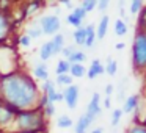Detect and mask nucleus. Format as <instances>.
Returning <instances> with one entry per match:
<instances>
[{
  "label": "nucleus",
  "mask_w": 146,
  "mask_h": 133,
  "mask_svg": "<svg viewBox=\"0 0 146 133\" xmlns=\"http://www.w3.org/2000/svg\"><path fill=\"white\" fill-rule=\"evenodd\" d=\"M64 99H66V103L69 108L76 107L77 99H79V89H77V86H69V88L64 91Z\"/></svg>",
  "instance_id": "6"
},
{
  "label": "nucleus",
  "mask_w": 146,
  "mask_h": 133,
  "mask_svg": "<svg viewBox=\"0 0 146 133\" xmlns=\"http://www.w3.org/2000/svg\"><path fill=\"white\" fill-rule=\"evenodd\" d=\"M102 72H104V66H102V64L99 63L98 60H94V61L91 63V67H90L88 77L93 80V78H96V77H98L99 74H102Z\"/></svg>",
  "instance_id": "7"
},
{
  "label": "nucleus",
  "mask_w": 146,
  "mask_h": 133,
  "mask_svg": "<svg viewBox=\"0 0 146 133\" xmlns=\"http://www.w3.org/2000/svg\"><path fill=\"white\" fill-rule=\"evenodd\" d=\"M85 36H86L85 28H77L74 32V39H76L77 44H85Z\"/></svg>",
  "instance_id": "13"
},
{
  "label": "nucleus",
  "mask_w": 146,
  "mask_h": 133,
  "mask_svg": "<svg viewBox=\"0 0 146 133\" xmlns=\"http://www.w3.org/2000/svg\"><path fill=\"white\" fill-rule=\"evenodd\" d=\"M61 3L66 5V7H71V2H69V0H61Z\"/></svg>",
  "instance_id": "37"
},
{
  "label": "nucleus",
  "mask_w": 146,
  "mask_h": 133,
  "mask_svg": "<svg viewBox=\"0 0 146 133\" xmlns=\"http://www.w3.org/2000/svg\"><path fill=\"white\" fill-rule=\"evenodd\" d=\"M135 105H137V97H135V95H132V97H129L126 100V103H124V113L132 111L133 108H135Z\"/></svg>",
  "instance_id": "15"
},
{
  "label": "nucleus",
  "mask_w": 146,
  "mask_h": 133,
  "mask_svg": "<svg viewBox=\"0 0 146 133\" xmlns=\"http://www.w3.org/2000/svg\"><path fill=\"white\" fill-rule=\"evenodd\" d=\"M91 133H102L101 130H94V132H91Z\"/></svg>",
  "instance_id": "39"
},
{
  "label": "nucleus",
  "mask_w": 146,
  "mask_h": 133,
  "mask_svg": "<svg viewBox=\"0 0 146 133\" xmlns=\"http://www.w3.org/2000/svg\"><path fill=\"white\" fill-rule=\"evenodd\" d=\"M21 44L22 45H30V36H22V38H21Z\"/></svg>",
  "instance_id": "32"
},
{
  "label": "nucleus",
  "mask_w": 146,
  "mask_h": 133,
  "mask_svg": "<svg viewBox=\"0 0 146 133\" xmlns=\"http://www.w3.org/2000/svg\"><path fill=\"white\" fill-rule=\"evenodd\" d=\"M83 60H85V53H82V52H77V50L69 57V61H71V63H74V64H76V63L79 64L80 61H83Z\"/></svg>",
  "instance_id": "19"
},
{
  "label": "nucleus",
  "mask_w": 146,
  "mask_h": 133,
  "mask_svg": "<svg viewBox=\"0 0 146 133\" xmlns=\"http://www.w3.org/2000/svg\"><path fill=\"white\" fill-rule=\"evenodd\" d=\"M108 2H110V0H101V5H99V8H101V10H104V8H107Z\"/></svg>",
  "instance_id": "35"
},
{
  "label": "nucleus",
  "mask_w": 146,
  "mask_h": 133,
  "mask_svg": "<svg viewBox=\"0 0 146 133\" xmlns=\"http://www.w3.org/2000/svg\"><path fill=\"white\" fill-rule=\"evenodd\" d=\"M116 49H124V44H123V42H119V44H116Z\"/></svg>",
  "instance_id": "38"
},
{
  "label": "nucleus",
  "mask_w": 146,
  "mask_h": 133,
  "mask_svg": "<svg viewBox=\"0 0 146 133\" xmlns=\"http://www.w3.org/2000/svg\"><path fill=\"white\" fill-rule=\"evenodd\" d=\"M69 69H71V72H72V75H74V77H82L83 74H85V67H83L82 64H77V63H76V64H72V66H71Z\"/></svg>",
  "instance_id": "14"
},
{
  "label": "nucleus",
  "mask_w": 146,
  "mask_h": 133,
  "mask_svg": "<svg viewBox=\"0 0 146 133\" xmlns=\"http://www.w3.org/2000/svg\"><path fill=\"white\" fill-rule=\"evenodd\" d=\"M133 60L137 64H146V36L138 35L133 44Z\"/></svg>",
  "instance_id": "2"
},
{
  "label": "nucleus",
  "mask_w": 146,
  "mask_h": 133,
  "mask_svg": "<svg viewBox=\"0 0 146 133\" xmlns=\"http://www.w3.org/2000/svg\"><path fill=\"white\" fill-rule=\"evenodd\" d=\"M39 33H41V30H38V28H32V30H29V36H38Z\"/></svg>",
  "instance_id": "33"
},
{
  "label": "nucleus",
  "mask_w": 146,
  "mask_h": 133,
  "mask_svg": "<svg viewBox=\"0 0 146 133\" xmlns=\"http://www.w3.org/2000/svg\"><path fill=\"white\" fill-rule=\"evenodd\" d=\"M126 32H127L126 24L123 20H116V24H115V33L116 35H126Z\"/></svg>",
  "instance_id": "17"
},
{
  "label": "nucleus",
  "mask_w": 146,
  "mask_h": 133,
  "mask_svg": "<svg viewBox=\"0 0 146 133\" xmlns=\"http://www.w3.org/2000/svg\"><path fill=\"white\" fill-rule=\"evenodd\" d=\"M74 52H76V50H74L72 47H66V49H63V55H64V57H66V58H69L71 55L74 53Z\"/></svg>",
  "instance_id": "30"
},
{
  "label": "nucleus",
  "mask_w": 146,
  "mask_h": 133,
  "mask_svg": "<svg viewBox=\"0 0 146 133\" xmlns=\"http://www.w3.org/2000/svg\"><path fill=\"white\" fill-rule=\"evenodd\" d=\"M19 125L25 130H35L41 125V119L35 113H21L19 114Z\"/></svg>",
  "instance_id": "3"
},
{
  "label": "nucleus",
  "mask_w": 146,
  "mask_h": 133,
  "mask_svg": "<svg viewBox=\"0 0 146 133\" xmlns=\"http://www.w3.org/2000/svg\"><path fill=\"white\" fill-rule=\"evenodd\" d=\"M2 92L5 99L14 107H27L35 99V85L22 75H8L2 80Z\"/></svg>",
  "instance_id": "1"
},
{
  "label": "nucleus",
  "mask_w": 146,
  "mask_h": 133,
  "mask_svg": "<svg viewBox=\"0 0 146 133\" xmlns=\"http://www.w3.org/2000/svg\"><path fill=\"white\" fill-rule=\"evenodd\" d=\"M71 125H72V120L68 116H61L60 119H58V127H60V128H68V127H71Z\"/></svg>",
  "instance_id": "20"
},
{
  "label": "nucleus",
  "mask_w": 146,
  "mask_h": 133,
  "mask_svg": "<svg viewBox=\"0 0 146 133\" xmlns=\"http://www.w3.org/2000/svg\"><path fill=\"white\" fill-rule=\"evenodd\" d=\"M50 55H52V45H50V42H47V44H44L41 47V58L42 60H47Z\"/></svg>",
  "instance_id": "18"
},
{
  "label": "nucleus",
  "mask_w": 146,
  "mask_h": 133,
  "mask_svg": "<svg viewBox=\"0 0 146 133\" xmlns=\"http://www.w3.org/2000/svg\"><path fill=\"white\" fill-rule=\"evenodd\" d=\"M86 32V36H85V44L88 45V47H91L93 44H94V28H93L91 25H88L85 28Z\"/></svg>",
  "instance_id": "11"
},
{
  "label": "nucleus",
  "mask_w": 146,
  "mask_h": 133,
  "mask_svg": "<svg viewBox=\"0 0 146 133\" xmlns=\"http://www.w3.org/2000/svg\"><path fill=\"white\" fill-rule=\"evenodd\" d=\"M90 125V120L86 116H82L79 119V122H77V127H76V133H85V130L88 128Z\"/></svg>",
  "instance_id": "8"
},
{
  "label": "nucleus",
  "mask_w": 146,
  "mask_h": 133,
  "mask_svg": "<svg viewBox=\"0 0 146 133\" xmlns=\"http://www.w3.org/2000/svg\"><path fill=\"white\" fill-rule=\"evenodd\" d=\"M74 16H77V17H79V19H83V17H85V10H83V8H77V10L76 11H74Z\"/></svg>",
  "instance_id": "29"
},
{
  "label": "nucleus",
  "mask_w": 146,
  "mask_h": 133,
  "mask_svg": "<svg viewBox=\"0 0 146 133\" xmlns=\"http://www.w3.org/2000/svg\"><path fill=\"white\" fill-rule=\"evenodd\" d=\"M57 82L61 83V85H71V77H68V75H64V74H61V75H58Z\"/></svg>",
  "instance_id": "25"
},
{
  "label": "nucleus",
  "mask_w": 146,
  "mask_h": 133,
  "mask_svg": "<svg viewBox=\"0 0 146 133\" xmlns=\"http://www.w3.org/2000/svg\"><path fill=\"white\" fill-rule=\"evenodd\" d=\"M50 45H52V53H58V52L61 50V45H63V36L61 35H58V36H55L54 38V41L50 42Z\"/></svg>",
  "instance_id": "9"
},
{
  "label": "nucleus",
  "mask_w": 146,
  "mask_h": 133,
  "mask_svg": "<svg viewBox=\"0 0 146 133\" xmlns=\"http://www.w3.org/2000/svg\"><path fill=\"white\" fill-rule=\"evenodd\" d=\"M46 91H47V99H46L47 103H54V102H55V94H57V92H55L54 85H52L50 82L46 83Z\"/></svg>",
  "instance_id": "12"
},
{
  "label": "nucleus",
  "mask_w": 146,
  "mask_h": 133,
  "mask_svg": "<svg viewBox=\"0 0 146 133\" xmlns=\"http://www.w3.org/2000/svg\"><path fill=\"white\" fill-rule=\"evenodd\" d=\"M140 7H141V0H133V2H132V7H130V11H132L133 14L138 13Z\"/></svg>",
  "instance_id": "27"
},
{
  "label": "nucleus",
  "mask_w": 146,
  "mask_h": 133,
  "mask_svg": "<svg viewBox=\"0 0 146 133\" xmlns=\"http://www.w3.org/2000/svg\"><path fill=\"white\" fill-rule=\"evenodd\" d=\"M96 7V0H83V10H85V13L86 11H91L93 8Z\"/></svg>",
  "instance_id": "23"
},
{
  "label": "nucleus",
  "mask_w": 146,
  "mask_h": 133,
  "mask_svg": "<svg viewBox=\"0 0 146 133\" xmlns=\"http://www.w3.org/2000/svg\"><path fill=\"white\" fill-rule=\"evenodd\" d=\"M68 20H69V22L72 24V25H76V27H79V25H80V22H82V19H79V17L74 16V14H69V16H68Z\"/></svg>",
  "instance_id": "28"
},
{
  "label": "nucleus",
  "mask_w": 146,
  "mask_h": 133,
  "mask_svg": "<svg viewBox=\"0 0 146 133\" xmlns=\"http://www.w3.org/2000/svg\"><path fill=\"white\" fill-rule=\"evenodd\" d=\"M55 113V108H54V103H47V108H46V114L52 116Z\"/></svg>",
  "instance_id": "31"
},
{
  "label": "nucleus",
  "mask_w": 146,
  "mask_h": 133,
  "mask_svg": "<svg viewBox=\"0 0 146 133\" xmlns=\"http://www.w3.org/2000/svg\"><path fill=\"white\" fill-rule=\"evenodd\" d=\"M107 72L110 74V75H115V74H116V61H113V60H110V61H108Z\"/></svg>",
  "instance_id": "24"
},
{
  "label": "nucleus",
  "mask_w": 146,
  "mask_h": 133,
  "mask_svg": "<svg viewBox=\"0 0 146 133\" xmlns=\"http://www.w3.org/2000/svg\"><path fill=\"white\" fill-rule=\"evenodd\" d=\"M7 32H8V22L2 14H0V39H3L7 36Z\"/></svg>",
  "instance_id": "16"
},
{
  "label": "nucleus",
  "mask_w": 146,
  "mask_h": 133,
  "mask_svg": "<svg viewBox=\"0 0 146 133\" xmlns=\"http://www.w3.org/2000/svg\"><path fill=\"white\" fill-rule=\"evenodd\" d=\"M107 25H108V16H104L101 19V24H99V32H98V38L102 39L107 33Z\"/></svg>",
  "instance_id": "10"
},
{
  "label": "nucleus",
  "mask_w": 146,
  "mask_h": 133,
  "mask_svg": "<svg viewBox=\"0 0 146 133\" xmlns=\"http://www.w3.org/2000/svg\"><path fill=\"white\" fill-rule=\"evenodd\" d=\"M111 92H113V86L108 85V86H107V94H111Z\"/></svg>",
  "instance_id": "36"
},
{
  "label": "nucleus",
  "mask_w": 146,
  "mask_h": 133,
  "mask_svg": "<svg viewBox=\"0 0 146 133\" xmlns=\"http://www.w3.org/2000/svg\"><path fill=\"white\" fill-rule=\"evenodd\" d=\"M35 75L39 77V78H42V80L47 78V70H46V66H44V64H41V66L36 67V69H35Z\"/></svg>",
  "instance_id": "21"
},
{
  "label": "nucleus",
  "mask_w": 146,
  "mask_h": 133,
  "mask_svg": "<svg viewBox=\"0 0 146 133\" xmlns=\"http://www.w3.org/2000/svg\"><path fill=\"white\" fill-rule=\"evenodd\" d=\"M121 114H123V111H119V110H116V111H115V113H113V117H111V125H116V124L119 122Z\"/></svg>",
  "instance_id": "26"
},
{
  "label": "nucleus",
  "mask_w": 146,
  "mask_h": 133,
  "mask_svg": "<svg viewBox=\"0 0 146 133\" xmlns=\"http://www.w3.org/2000/svg\"><path fill=\"white\" fill-rule=\"evenodd\" d=\"M129 133H146V130L141 128V127H135V128H132Z\"/></svg>",
  "instance_id": "34"
},
{
  "label": "nucleus",
  "mask_w": 146,
  "mask_h": 133,
  "mask_svg": "<svg viewBox=\"0 0 146 133\" xmlns=\"http://www.w3.org/2000/svg\"><path fill=\"white\" fill-rule=\"evenodd\" d=\"M69 63H66V61H60L58 63V67H57V74L58 75H61V74H66L68 70H69Z\"/></svg>",
  "instance_id": "22"
},
{
  "label": "nucleus",
  "mask_w": 146,
  "mask_h": 133,
  "mask_svg": "<svg viewBox=\"0 0 146 133\" xmlns=\"http://www.w3.org/2000/svg\"><path fill=\"white\" fill-rule=\"evenodd\" d=\"M41 28L44 33L52 35L60 28V20H58L57 16H46L41 19Z\"/></svg>",
  "instance_id": "4"
},
{
  "label": "nucleus",
  "mask_w": 146,
  "mask_h": 133,
  "mask_svg": "<svg viewBox=\"0 0 146 133\" xmlns=\"http://www.w3.org/2000/svg\"><path fill=\"white\" fill-rule=\"evenodd\" d=\"M99 113H101V108H99V94L96 92V94L93 95V100L90 102V105H88V111H86L85 116L88 117L90 122H93V120H94V117L98 116Z\"/></svg>",
  "instance_id": "5"
}]
</instances>
